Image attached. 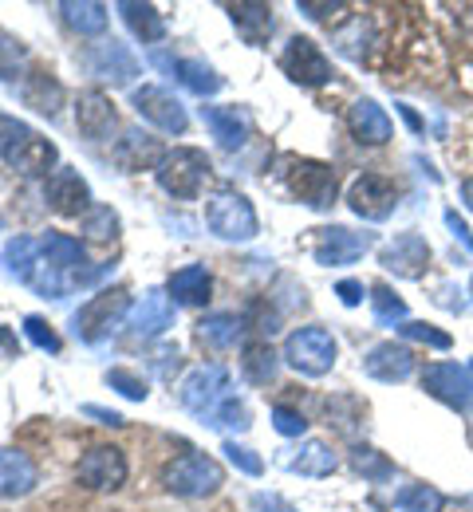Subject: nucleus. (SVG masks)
I'll list each match as a JSON object with an SVG mask.
<instances>
[{"label": "nucleus", "instance_id": "f257e3e1", "mask_svg": "<svg viewBox=\"0 0 473 512\" xmlns=\"http://www.w3.org/2000/svg\"><path fill=\"white\" fill-rule=\"evenodd\" d=\"M276 178L284 182V190L292 193L296 201H304L308 209H332L339 197V178L328 162H316V158H296V154H284L276 162Z\"/></svg>", "mask_w": 473, "mask_h": 512}, {"label": "nucleus", "instance_id": "f03ea898", "mask_svg": "<svg viewBox=\"0 0 473 512\" xmlns=\"http://www.w3.org/2000/svg\"><path fill=\"white\" fill-rule=\"evenodd\" d=\"M205 225L221 241H253L261 233V221H257L253 201L245 193H233V190H217L205 201Z\"/></svg>", "mask_w": 473, "mask_h": 512}, {"label": "nucleus", "instance_id": "7ed1b4c3", "mask_svg": "<svg viewBox=\"0 0 473 512\" xmlns=\"http://www.w3.org/2000/svg\"><path fill=\"white\" fill-rule=\"evenodd\" d=\"M229 398H233V390H229V371H225V367H198V371H190V375L182 379V386H178L182 410L194 414L202 426H213L217 410H221Z\"/></svg>", "mask_w": 473, "mask_h": 512}, {"label": "nucleus", "instance_id": "20e7f679", "mask_svg": "<svg viewBox=\"0 0 473 512\" xmlns=\"http://www.w3.org/2000/svg\"><path fill=\"white\" fill-rule=\"evenodd\" d=\"M127 312H131V292H127V288L95 292V296L71 316V331H75L83 343H103L119 323L127 320Z\"/></svg>", "mask_w": 473, "mask_h": 512}, {"label": "nucleus", "instance_id": "39448f33", "mask_svg": "<svg viewBox=\"0 0 473 512\" xmlns=\"http://www.w3.org/2000/svg\"><path fill=\"white\" fill-rule=\"evenodd\" d=\"M336 355L339 347L328 327H296L284 339V363L292 371H300V375H312V379L328 375L336 367Z\"/></svg>", "mask_w": 473, "mask_h": 512}, {"label": "nucleus", "instance_id": "423d86ee", "mask_svg": "<svg viewBox=\"0 0 473 512\" xmlns=\"http://www.w3.org/2000/svg\"><path fill=\"white\" fill-rule=\"evenodd\" d=\"M221 481H225V473H221V465L209 453L174 457L162 469V489L174 493V497H209V493L221 489Z\"/></svg>", "mask_w": 473, "mask_h": 512}, {"label": "nucleus", "instance_id": "0eeeda50", "mask_svg": "<svg viewBox=\"0 0 473 512\" xmlns=\"http://www.w3.org/2000/svg\"><path fill=\"white\" fill-rule=\"evenodd\" d=\"M154 174H158V186L170 197L194 201L202 193L205 178H209V158L194 146H178V150H166V158H162V166Z\"/></svg>", "mask_w": 473, "mask_h": 512}, {"label": "nucleus", "instance_id": "6e6552de", "mask_svg": "<svg viewBox=\"0 0 473 512\" xmlns=\"http://www.w3.org/2000/svg\"><path fill=\"white\" fill-rule=\"evenodd\" d=\"M280 71L292 79V83H300V87H328L332 83V60L324 56V48L316 44V40H308V36H292L288 44H284V52H280Z\"/></svg>", "mask_w": 473, "mask_h": 512}, {"label": "nucleus", "instance_id": "1a4fd4ad", "mask_svg": "<svg viewBox=\"0 0 473 512\" xmlns=\"http://www.w3.org/2000/svg\"><path fill=\"white\" fill-rule=\"evenodd\" d=\"M422 390L430 398H438L442 406L458 410V414H473V371L458 367V363H430L422 371Z\"/></svg>", "mask_w": 473, "mask_h": 512}, {"label": "nucleus", "instance_id": "9d476101", "mask_svg": "<svg viewBox=\"0 0 473 512\" xmlns=\"http://www.w3.org/2000/svg\"><path fill=\"white\" fill-rule=\"evenodd\" d=\"M399 205V186L383 174H359L347 186V209L363 221H387Z\"/></svg>", "mask_w": 473, "mask_h": 512}, {"label": "nucleus", "instance_id": "9b49d317", "mask_svg": "<svg viewBox=\"0 0 473 512\" xmlns=\"http://www.w3.org/2000/svg\"><path fill=\"white\" fill-rule=\"evenodd\" d=\"M371 245H375L371 233H355L347 225H328V229H316V237H312V260L324 268H343V264H355Z\"/></svg>", "mask_w": 473, "mask_h": 512}, {"label": "nucleus", "instance_id": "f8f14e48", "mask_svg": "<svg viewBox=\"0 0 473 512\" xmlns=\"http://www.w3.org/2000/svg\"><path fill=\"white\" fill-rule=\"evenodd\" d=\"M131 107H135L146 123H154L158 130H166V134H186V127H190L186 107H182L166 87L142 83V87L131 91Z\"/></svg>", "mask_w": 473, "mask_h": 512}, {"label": "nucleus", "instance_id": "ddd939ff", "mask_svg": "<svg viewBox=\"0 0 473 512\" xmlns=\"http://www.w3.org/2000/svg\"><path fill=\"white\" fill-rule=\"evenodd\" d=\"M75 477L87 485V489H119L127 481V457L123 449L115 446H95L79 457V469Z\"/></svg>", "mask_w": 473, "mask_h": 512}, {"label": "nucleus", "instance_id": "4468645a", "mask_svg": "<svg viewBox=\"0 0 473 512\" xmlns=\"http://www.w3.org/2000/svg\"><path fill=\"white\" fill-rule=\"evenodd\" d=\"M379 264L403 280H422L426 268H430V245L422 233H399L383 253H379Z\"/></svg>", "mask_w": 473, "mask_h": 512}, {"label": "nucleus", "instance_id": "2eb2a0df", "mask_svg": "<svg viewBox=\"0 0 473 512\" xmlns=\"http://www.w3.org/2000/svg\"><path fill=\"white\" fill-rule=\"evenodd\" d=\"M56 158H60L56 142L44 138V134H36V130L20 134V138L12 142V150L4 154V162H8L16 174H24V178H40V174H48V170L56 166Z\"/></svg>", "mask_w": 473, "mask_h": 512}, {"label": "nucleus", "instance_id": "dca6fc26", "mask_svg": "<svg viewBox=\"0 0 473 512\" xmlns=\"http://www.w3.org/2000/svg\"><path fill=\"white\" fill-rule=\"evenodd\" d=\"M414 367H418V359H414V351L403 347V343H375L367 355H363V371H367V379H375V383H406L410 375H414Z\"/></svg>", "mask_w": 473, "mask_h": 512}, {"label": "nucleus", "instance_id": "f3484780", "mask_svg": "<svg viewBox=\"0 0 473 512\" xmlns=\"http://www.w3.org/2000/svg\"><path fill=\"white\" fill-rule=\"evenodd\" d=\"M44 197H48V205L60 213V217H87L91 213V186L79 178V170H71V166H60L52 178H48V186H44Z\"/></svg>", "mask_w": 473, "mask_h": 512}, {"label": "nucleus", "instance_id": "a211bd4d", "mask_svg": "<svg viewBox=\"0 0 473 512\" xmlns=\"http://www.w3.org/2000/svg\"><path fill=\"white\" fill-rule=\"evenodd\" d=\"M87 67H91V75H99V79H107V83H131L138 75L135 52H131L127 44H119V40L95 44V48L87 52Z\"/></svg>", "mask_w": 473, "mask_h": 512}, {"label": "nucleus", "instance_id": "6ab92c4d", "mask_svg": "<svg viewBox=\"0 0 473 512\" xmlns=\"http://www.w3.org/2000/svg\"><path fill=\"white\" fill-rule=\"evenodd\" d=\"M150 64L154 67H162V71H170L186 91H194V95H217L221 91V75L213 71L209 64H202V60H174V56H166V52H154L150 56Z\"/></svg>", "mask_w": 473, "mask_h": 512}, {"label": "nucleus", "instance_id": "aec40b11", "mask_svg": "<svg viewBox=\"0 0 473 512\" xmlns=\"http://www.w3.org/2000/svg\"><path fill=\"white\" fill-rule=\"evenodd\" d=\"M347 127L355 134V142H363V146H383V142H391V115L375 103V99H355L351 103V111H347Z\"/></svg>", "mask_w": 473, "mask_h": 512}, {"label": "nucleus", "instance_id": "412c9836", "mask_svg": "<svg viewBox=\"0 0 473 512\" xmlns=\"http://www.w3.org/2000/svg\"><path fill=\"white\" fill-rule=\"evenodd\" d=\"M166 158L162 142L146 130H127L119 142H115V162L127 170V174H138V170H158Z\"/></svg>", "mask_w": 473, "mask_h": 512}, {"label": "nucleus", "instance_id": "4be33fe9", "mask_svg": "<svg viewBox=\"0 0 473 512\" xmlns=\"http://www.w3.org/2000/svg\"><path fill=\"white\" fill-rule=\"evenodd\" d=\"M166 327H174V304L166 292L150 288L131 312V335L135 339H158Z\"/></svg>", "mask_w": 473, "mask_h": 512}, {"label": "nucleus", "instance_id": "5701e85b", "mask_svg": "<svg viewBox=\"0 0 473 512\" xmlns=\"http://www.w3.org/2000/svg\"><path fill=\"white\" fill-rule=\"evenodd\" d=\"M36 481H40L36 461L24 449H0V497H8V501L28 497L36 489Z\"/></svg>", "mask_w": 473, "mask_h": 512}, {"label": "nucleus", "instance_id": "b1692460", "mask_svg": "<svg viewBox=\"0 0 473 512\" xmlns=\"http://www.w3.org/2000/svg\"><path fill=\"white\" fill-rule=\"evenodd\" d=\"M202 123L225 150H241L249 138V111L241 107H202Z\"/></svg>", "mask_w": 473, "mask_h": 512}, {"label": "nucleus", "instance_id": "393cba45", "mask_svg": "<svg viewBox=\"0 0 473 512\" xmlns=\"http://www.w3.org/2000/svg\"><path fill=\"white\" fill-rule=\"evenodd\" d=\"M339 465V457L332 453V446L308 438L296 449H284V469L288 473H300V477H332Z\"/></svg>", "mask_w": 473, "mask_h": 512}, {"label": "nucleus", "instance_id": "a878e982", "mask_svg": "<svg viewBox=\"0 0 473 512\" xmlns=\"http://www.w3.org/2000/svg\"><path fill=\"white\" fill-rule=\"evenodd\" d=\"M75 123L83 138H107L115 127V103L103 91H83L75 103Z\"/></svg>", "mask_w": 473, "mask_h": 512}, {"label": "nucleus", "instance_id": "bb28decb", "mask_svg": "<svg viewBox=\"0 0 473 512\" xmlns=\"http://www.w3.org/2000/svg\"><path fill=\"white\" fill-rule=\"evenodd\" d=\"M229 20L233 28L241 32L245 44H265L272 36V4H261V0H241V4H229Z\"/></svg>", "mask_w": 473, "mask_h": 512}, {"label": "nucleus", "instance_id": "cd10ccee", "mask_svg": "<svg viewBox=\"0 0 473 512\" xmlns=\"http://www.w3.org/2000/svg\"><path fill=\"white\" fill-rule=\"evenodd\" d=\"M0 264H4V272H8L16 284H32V276H36V268H40V241L16 233V237L4 245Z\"/></svg>", "mask_w": 473, "mask_h": 512}, {"label": "nucleus", "instance_id": "c85d7f7f", "mask_svg": "<svg viewBox=\"0 0 473 512\" xmlns=\"http://www.w3.org/2000/svg\"><path fill=\"white\" fill-rule=\"evenodd\" d=\"M166 288H170V296H174L178 304H186V308H202L205 300H209L213 280H209L205 264H186V268H178V272L170 276Z\"/></svg>", "mask_w": 473, "mask_h": 512}, {"label": "nucleus", "instance_id": "c756f323", "mask_svg": "<svg viewBox=\"0 0 473 512\" xmlns=\"http://www.w3.org/2000/svg\"><path fill=\"white\" fill-rule=\"evenodd\" d=\"M119 16L127 20V28L135 32L142 44H158L166 40V20L154 4H138V0H119Z\"/></svg>", "mask_w": 473, "mask_h": 512}, {"label": "nucleus", "instance_id": "7c9ffc66", "mask_svg": "<svg viewBox=\"0 0 473 512\" xmlns=\"http://www.w3.org/2000/svg\"><path fill=\"white\" fill-rule=\"evenodd\" d=\"M24 103H28L32 111H40V115H56V111L64 107V87H60V79L48 75V71H32V75L24 79Z\"/></svg>", "mask_w": 473, "mask_h": 512}, {"label": "nucleus", "instance_id": "2f4dec72", "mask_svg": "<svg viewBox=\"0 0 473 512\" xmlns=\"http://www.w3.org/2000/svg\"><path fill=\"white\" fill-rule=\"evenodd\" d=\"M241 331H245V320L233 312H213V316L198 320V339L213 351H229L241 339Z\"/></svg>", "mask_w": 473, "mask_h": 512}, {"label": "nucleus", "instance_id": "473e14b6", "mask_svg": "<svg viewBox=\"0 0 473 512\" xmlns=\"http://www.w3.org/2000/svg\"><path fill=\"white\" fill-rule=\"evenodd\" d=\"M276 351L269 347V339H253V343H245V351H241V375L249 379L253 386H269L276 379Z\"/></svg>", "mask_w": 473, "mask_h": 512}, {"label": "nucleus", "instance_id": "72a5a7b5", "mask_svg": "<svg viewBox=\"0 0 473 512\" xmlns=\"http://www.w3.org/2000/svg\"><path fill=\"white\" fill-rule=\"evenodd\" d=\"M60 12L79 36H103L107 32V4H99V0H64Z\"/></svg>", "mask_w": 473, "mask_h": 512}, {"label": "nucleus", "instance_id": "f704fd0d", "mask_svg": "<svg viewBox=\"0 0 473 512\" xmlns=\"http://www.w3.org/2000/svg\"><path fill=\"white\" fill-rule=\"evenodd\" d=\"M40 256L52 264V268H60V272H83V245L68 237V233H48L44 241H40Z\"/></svg>", "mask_w": 473, "mask_h": 512}, {"label": "nucleus", "instance_id": "c9c22d12", "mask_svg": "<svg viewBox=\"0 0 473 512\" xmlns=\"http://www.w3.org/2000/svg\"><path fill=\"white\" fill-rule=\"evenodd\" d=\"M351 469L363 481H375V485H383V481L395 477V461H387L375 446H351Z\"/></svg>", "mask_w": 473, "mask_h": 512}, {"label": "nucleus", "instance_id": "e433bc0d", "mask_svg": "<svg viewBox=\"0 0 473 512\" xmlns=\"http://www.w3.org/2000/svg\"><path fill=\"white\" fill-rule=\"evenodd\" d=\"M371 316L379 327H399V323H406V300L399 292H391L387 284H375L371 288Z\"/></svg>", "mask_w": 473, "mask_h": 512}, {"label": "nucleus", "instance_id": "4c0bfd02", "mask_svg": "<svg viewBox=\"0 0 473 512\" xmlns=\"http://www.w3.org/2000/svg\"><path fill=\"white\" fill-rule=\"evenodd\" d=\"M367 40H371V24H367L363 16H351L336 32V52L359 64V60L367 56Z\"/></svg>", "mask_w": 473, "mask_h": 512}, {"label": "nucleus", "instance_id": "58836bf2", "mask_svg": "<svg viewBox=\"0 0 473 512\" xmlns=\"http://www.w3.org/2000/svg\"><path fill=\"white\" fill-rule=\"evenodd\" d=\"M395 505H399V512H442L446 497L434 485H406L403 493L395 497Z\"/></svg>", "mask_w": 473, "mask_h": 512}, {"label": "nucleus", "instance_id": "ea45409f", "mask_svg": "<svg viewBox=\"0 0 473 512\" xmlns=\"http://www.w3.org/2000/svg\"><path fill=\"white\" fill-rule=\"evenodd\" d=\"M83 233L91 241H115L119 237V213L111 205H91V213L83 217Z\"/></svg>", "mask_w": 473, "mask_h": 512}, {"label": "nucleus", "instance_id": "a19ab883", "mask_svg": "<svg viewBox=\"0 0 473 512\" xmlns=\"http://www.w3.org/2000/svg\"><path fill=\"white\" fill-rule=\"evenodd\" d=\"M399 335L410 339V343H426V347H434V351H450V347H454V339H450L442 327H434V323H426V320L399 323Z\"/></svg>", "mask_w": 473, "mask_h": 512}, {"label": "nucleus", "instance_id": "79ce46f5", "mask_svg": "<svg viewBox=\"0 0 473 512\" xmlns=\"http://www.w3.org/2000/svg\"><path fill=\"white\" fill-rule=\"evenodd\" d=\"M272 430H276L280 438H304L308 418H304L300 410H292V406H272Z\"/></svg>", "mask_w": 473, "mask_h": 512}, {"label": "nucleus", "instance_id": "37998d69", "mask_svg": "<svg viewBox=\"0 0 473 512\" xmlns=\"http://www.w3.org/2000/svg\"><path fill=\"white\" fill-rule=\"evenodd\" d=\"M107 386L111 390H119L123 398H131V402H142L150 390H146V383L138 379L135 371H127V367H115V371H107Z\"/></svg>", "mask_w": 473, "mask_h": 512}, {"label": "nucleus", "instance_id": "c03bdc74", "mask_svg": "<svg viewBox=\"0 0 473 512\" xmlns=\"http://www.w3.org/2000/svg\"><path fill=\"white\" fill-rule=\"evenodd\" d=\"M24 335H28L40 351H52V355L60 351V335L52 331V323L44 320V316H24Z\"/></svg>", "mask_w": 473, "mask_h": 512}, {"label": "nucleus", "instance_id": "a18cd8bd", "mask_svg": "<svg viewBox=\"0 0 473 512\" xmlns=\"http://www.w3.org/2000/svg\"><path fill=\"white\" fill-rule=\"evenodd\" d=\"M221 453H225V457H229V465H233V469H241L245 477H261V473H265V461H261L253 449L237 446V442H225Z\"/></svg>", "mask_w": 473, "mask_h": 512}, {"label": "nucleus", "instance_id": "49530a36", "mask_svg": "<svg viewBox=\"0 0 473 512\" xmlns=\"http://www.w3.org/2000/svg\"><path fill=\"white\" fill-rule=\"evenodd\" d=\"M213 426L217 430H249L253 426V418H249V410H245V402H237V398H229L221 410H217V418H213Z\"/></svg>", "mask_w": 473, "mask_h": 512}, {"label": "nucleus", "instance_id": "de8ad7c7", "mask_svg": "<svg viewBox=\"0 0 473 512\" xmlns=\"http://www.w3.org/2000/svg\"><path fill=\"white\" fill-rule=\"evenodd\" d=\"M296 8H300L308 20H320V24H332L339 12H347V4H343V0H336V4H328V0H300Z\"/></svg>", "mask_w": 473, "mask_h": 512}, {"label": "nucleus", "instance_id": "09e8293b", "mask_svg": "<svg viewBox=\"0 0 473 512\" xmlns=\"http://www.w3.org/2000/svg\"><path fill=\"white\" fill-rule=\"evenodd\" d=\"M24 60V48L16 44V40H8V36H0V75L4 79H16V67Z\"/></svg>", "mask_w": 473, "mask_h": 512}, {"label": "nucleus", "instance_id": "8fccbe9b", "mask_svg": "<svg viewBox=\"0 0 473 512\" xmlns=\"http://www.w3.org/2000/svg\"><path fill=\"white\" fill-rule=\"evenodd\" d=\"M249 509L253 512H300L296 505H288L284 497H276V493H253V497H249Z\"/></svg>", "mask_w": 473, "mask_h": 512}, {"label": "nucleus", "instance_id": "3c124183", "mask_svg": "<svg viewBox=\"0 0 473 512\" xmlns=\"http://www.w3.org/2000/svg\"><path fill=\"white\" fill-rule=\"evenodd\" d=\"M442 221H446V229H450V233H454V237H458V241L473 253V229L458 217V209H446V213H442Z\"/></svg>", "mask_w": 473, "mask_h": 512}, {"label": "nucleus", "instance_id": "603ef678", "mask_svg": "<svg viewBox=\"0 0 473 512\" xmlns=\"http://www.w3.org/2000/svg\"><path fill=\"white\" fill-rule=\"evenodd\" d=\"M20 134H28L24 123H16V119H8V115H0V158L12 150V142L20 138Z\"/></svg>", "mask_w": 473, "mask_h": 512}, {"label": "nucleus", "instance_id": "864d4df0", "mask_svg": "<svg viewBox=\"0 0 473 512\" xmlns=\"http://www.w3.org/2000/svg\"><path fill=\"white\" fill-rule=\"evenodd\" d=\"M363 292H367V288H363L359 280H339L336 284L339 304H347V308H359V304H363Z\"/></svg>", "mask_w": 473, "mask_h": 512}, {"label": "nucleus", "instance_id": "5fc2aeb1", "mask_svg": "<svg viewBox=\"0 0 473 512\" xmlns=\"http://www.w3.org/2000/svg\"><path fill=\"white\" fill-rule=\"evenodd\" d=\"M83 414H87V418H95L99 426H123V422H127L119 410H103V406H95V402H87V406H83Z\"/></svg>", "mask_w": 473, "mask_h": 512}, {"label": "nucleus", "instance_id": "6e6d98bb", "mask_svg": "<svg viewBox=\"0 0 473 512\" xmlns=\"http://www.w3.org/2000/svg\"><path fill=\"white\" fill-rule=\"evenodd\" d=\"M399 115L406 119V127H410V130H422V119H418V115H414L406 103H399Z\"/></svg>", "mask_w": 473, "mask_h": 512}, {"label": "nucleus", "instance_id": "4d7b16f0", "mask_svg": "<svg viewBox=\"0 0 473 512\" xmlns=\"http://www.w3.org/2000/svg\"><path fill=\"white\" fill-rule=\"evenodd\" d=\"M462 201L470 205V213H473V178H466V182H462Z\"/></svg>", "mask_w": 473, "mask_h": 512}, {"label": "nucleus", "instance_id": "13d9d810", "mask_svg": "<svg viewBox=\"0 0 473 512\" xmlns=\"http://www.w3.org/2000/svg\"><path fill=\"white\" fill-rule=\"evenodd\" d=\"M0 343H4V347H8V351H20V343H16V339H12V335H8V327H0Z\"/></svg>", "mask_w": 473, "mask_h": 512}, {"label": "nucleus", "instance_id": "bf43d9fd", "mask_svg": "<svg viewBox=\"0 0 473 512\" xmlns=\"http://www.w3.org/2000/svg\"><path fill=\"white\" fill-rule=\"evenodd\" d=\"M470 371H473V367H470Z\"/></svg>", "mask_w": 473, "mask_h": 512}]
</instances>
